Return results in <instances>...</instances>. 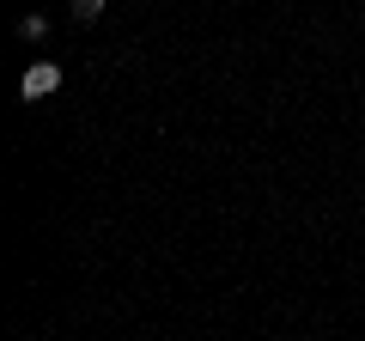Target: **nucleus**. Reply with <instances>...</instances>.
Here are the masks:
<instances>
[{"instance_id": "obj_1", "label": "nucleus", "mask_w": 365, "mask_h": 341, "mask_svg": "<svg viewBox=\"0 0 365 341\" xmlns=\"http://www.w3.org/2000/svg\"><path fill=\"white\" fill-rule=\"evenodd\" d=\"M55 86H61V67H55V61H31L25 79H19V98H31V104H37V98H49Z\"/></svg>"}, {"instance_id": "obj_3", "label": "nucleus", "mask_w": 365, "mask_h": 341, "mask_svg": "<svg viewBox=\"0 0 365 341\" xmlns=\"http://www.w3.org/2000/svg\"><path fill=\"white\" fill-rule=\"evenodd\" d=\"M67 13H73L79 25H86V19H98V13H104V0H73V6H67Z\"/></svg>"}, {"instance_id": "obj_2", "label": "nucleus", "mask_w": 365, "mask_h": 341, "mask_svg": "<svg viewBox=\"0 0 365 341\" xmlns=\"http://www.w3.org/2000/svg\"><path fill=\"white\" fill-rule=\"evenodd\" d=\"M43 31H49V19H43V13H31V19H19V37H31V43H37Z\"/></svg>"}]
</instances>
